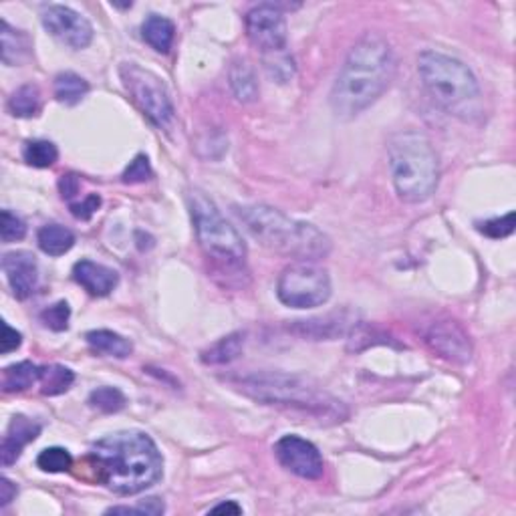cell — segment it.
<instances>
[{"label": "cell", "mask_w": 516, "mask_h": 516, "mask_svg": "<svg viewBox=\"0 0 516 516\" xmlns=\"http://www.w3.org/2000/svg\"><path fill=\"white\" fill-rule=\"evenodd\" d=\"M43 107L41 89L35 83L19 87L9 97V111L14 117H35Z\"/></svg>", "instance_id": "d4e9b609"}, {"label": "cell", "mask_w": 516, "mask_h": 516, "mask_svg": "<svg viewBox=\"0 0 516 516\" xmlns=\"http://www.w3.org/2000/svg\"><path fill=\"white\" fill-rule=\"evenodd\" d=\"M395 75L392 45L377 33L363 35L349 51L331 91V107L341 119H351L373 106Z\"/></svg>", "instance_id": "7a4b0ae2"}, {"label": "cell", "mask_w": 516, "mask_h": 516, "mask_svg": "<svg viewBox=\"0 0 516 516\" xmlns=\"http://www.w3.org/2000/svg\"><path fill=\"white\" fill-rule=\"evenodd\" d=\"M17 492H19V488H17V484H13L9 478H0V506H9L13 500H14V496H17Z\"/></svg>", "instance_id": "f35d334b"}, {"label": "cell", "mask_w": 516, "mask_h": 516, "mask_svg": "<svg viewBox=\"0 0 516 516\" xmlns=\"http://www.w3.org/2000/svg\"><path fill=\"white\" fill-rule=\"evenodd\" d=\"M152 176H154V172H152V165H149L148 156L140 154L133 157V162H130V165H127L122 180H123V184H144V182H148Z\"/></svg>", "instance_id": "d6a6232c"}, {"label": "cell", "mask_w": 516, "mask_h": 516, "mask_svg": "<svg viewBox=\"0 0 516 516\" xmlns=\"http://www.w3.org/2000/svg\"><path fill=\"white\" fill-rule=\"evenodd\" d=\"M275 456L284 470L299 476V478L317 480L321 478L325 472L321 452L317 450L315 444L295 434L283 436V438L275 444Z\"/></svg>", "instance_id": "8fae6325"}, {"label": "cell", "mask_w": 516, "mask_h": 516, "mask_svg": "<svg viewBox=\"0 0 516 516\" xmlns=\"http://www.w3.org/2000/svg\"><path fill=\"white\" fill-rule=\"evenodd\" d=\"M478 230L488 238H506L514 233V214L508 212L506 216L492 218L478 224Z\"/></svg>", "instance_id": "e575fe53"}, {"label": "cell", "mask_w": 516, "mask_h": 516, "mask_svg": "<svg viewBox=\"0 0 516 516\" xmlns=\"http://www.w3.org/2000/svg\"><path fill=\"white\" fill-rule=\"evenodd\" d=\"M244 25L250 43L258 47L265 55L284 51V45H287V19H284L281 4L263 3L252 6L246 13Z\"/></svg>", "instance_id": "30bf717a"}, {"label": "cell", "mask_w": 516, "mask_h": 516, "mask_svg": "<svg viewBox=\"0 0 516 516\" xmlns=\"http://www.w3.org/2000/svg\"><path fill=\"white\" fill-rule=\"evenodd\" d=\"M3 271L11 284L13 295L25 300L35 295L38 287V265L35 254L27 250H17L4 254Z\"/></svg>", "instance_id": "5bb4252c"}, {"label": "cell", "mask_w": 516, "mask_h": 516, "mask_svg": "<svg viewBox=\"0 0 516 516\" xmlns=\"http://www.w3.org/2000/svg\"><path fill=\"white\" fill-rule=\"evenodd\" d=\"M136 508L140 514H149V516H157L165 511V506L160 498H146L144 503H140Z\"/></svg>", "instance_id": "ab89813d"}, {"label": "cell", "mask_w": 516, "mask_h": 516, "mask_svg": "<svg viewBox=\"0 0 516 516\" xmlns=\"http://www.w3.org/2000/svg\"><path fill=\"white\" fill-rule=\"evenodd\" d=\"M101 198L99 194H87L81 202H71V214L79 220H89L99 210Z\"/></svg>", "instance_id": "d590c367"}, {"label": "cell", "mask_w": 516, "mask_h": 516, "mask_svg": "<svg viewBox=\"0 0 516 516\" xmlns=\"http://www.w3.org/2000/svg\"><path fill=\"white\" fill-rule=\"evenodd\" d=\"M188 204L198 242L206 257L216 263L220 273L241 271L246 260V244L238 230L222 216L218 206L202 190H192L188 194Z\"/></svg>", "instance_id": "52a82bcc"}, {"label": "cell", "mask_w": 516, "mask_h": 516, "mask_svg": "<svg viewBox=\"0 0 516 516\" xmlns=\"http://www.w3.org/2000/svg\"><path fill=\"white\" fill-rule=\"evenodd\" d=\"M141 37L157 53H168L176 37V25L162 14H149L141 25Z\"/></svg>", "instance_id": "44dd1931"}, {"label": "cell", "mask_w": 516, "mask_h": 516, "mask_svg": "<svg viewBox=\"0 0 516 516\" xmlns=\"http://www.w3.org/2000/svg\"><path fill=\"white\" fill-rule=\"evenodd\" d=\"M390 168L395 192L403 202L422 204L430 200L438 188V156L432 141L422 131H400L392 136Z\"/></svg>", "instance_id": "8992f818"}, {"label": "cell", "mask_w": 516, "mask_h": 516, "mask_svg": "<svg viewBox=\"0 0 516 516\" xmlns=\"http://www.w3.org/2000/svg\"><path fill=\"white\" fill-rule=\"evenodd\" d=\"M89 462L103 486L122 496L140 495L164 476L162 452L144 432H115L97 440Z\"/></svg>", "instance_id": "6da1fadb"}, {"label": "cell", "mask_w": 516, "mask_h": 516, "mask_svg": "<svg viewBox=\"0 0 516 516\" xmlns=\"http://www.w3.org/2000/svg\"><path fill=\"white\" fill-rule=\"evenodd\" d=\"M43 27L71 49H85L93 41V27L81 13L65 4H49L41 14Z\"/></svg>", "instance_id": "7c38bea8"}, {"label": "cell", "mask_w": 516, "mask_h": 516, "mask_svg": "<svg viewBox=\"0 0 516 516\" xmlns=\"http://www.w3.org/2000/svg\"><path fill=\"white\" fill-rule=\"evenodd\" d=\"M87 91H89V83L85 81L83 77H79L77 73H61L55 77V97L59 103H65V106H75V103L81 101Z\"/></svg>", "instance_id": "4316f807"}, {"label": "cell", "mask_w": 516, "mask_h": 516, "mask_svg": "<svg viewBox=\"0 0 516 516\" xmlns=\"http://www.w3.org/2000/svg\"><path fill=\"white\" fill-rule=\"evenodd\" d=\"M38 434H41V424H37L25 416H14L3 438V446H0V462H3V466H11L17 462L22 450H25V446H29L30 442H35Z\"/></svg>", "instance_id": "9a60e30c"}, {"label": "cell", "mask_w": 516, "mask_h": 516, "mask_svg": "<svg viewBox=\"0 0 516 516\" xmlns=\"http://www.w3.org/2000/svg\"><path fill=\"white\" fill-rule=\"evenodd\" d=\"M265 67L268 75L281 83H287L289 79L295 75V63H292V59L284 51L265 55Z\"/></svg>", "instance_id": "4dcf8cb0"}, {"label": "cell", "mask_w": 516, "mask_h": 516, "mask_svg": "<svg viewBox=\"0 0 516 516\" xmlns=\"http://www.w3.org/2000/svg\"><path fill=\"white\" fill-rule=\"evenodd\" d=\"M230 87L238 101L250 103L258 97V81L252 67L246 61H234L230 67Z\"/></svg>", "instance_id": "cb8c5ba5"}, {"label": "cell", "mask_w": 516, "mask_h": 516, "mask_svg": "<svg viewBox=\"0 0 516 516\" xmlns=\"http://www.w3.org/2000/svg\"><path fill=\"white\" fill-rule=\"evenodd\" d=\"M426 343L432 351L450 363L464 365L472 360V343L464 327L452 319L436 321L426 331Z\"/></svg>", "instance_id": "4fadbf2b"}, {"label": "cell", "mask_w": 516, "mask_h": 516, "mask_svg": "<svg viewBox=\"0 0 516 516\" xmlns=\"http://www.w3.org/2000/svg\"><path fill=\"white\" fill-rule=\"evenodd\" d=\"M27 234V224L19 218L17 214H13L11 210H3V224H0V236H3V242H17L22 241Z\"/></svg>", "instance_id": "836d02e7"}, {"label": "cell", "mask_w": 516, "mask_h": 516, "mask_svg": "<svg viewBox=\"0 0 516 516\" xmlns=\"http://www.w3.org/2000/svg\"><path fill=\"white\" fill-rule=\"evenodd\" d=\"M73 279L93 297H107L117 287L119 275L106 265L93 260H79L73 266Z\"/></svg>", "instance_id": "2e32d148"}, {"label": "cell", "mask_w": 516, "mask_h": 516, "mask_svg": "<svg viewBox=\"0 0 516 516\" xmlns=\"http://www.w3.org/2000/svg\"><path fill=\"white\" fill-rule=\"evenodd\" d=\"M69 319H71V309L65 303V300H59L51 307H47L41 313V323L47 329L51 331H67L69 327Z\"/></svg>", "instance_id": "1f68e13d"}, {"label": "cell", "mask_w": 516, "mask_h": 516, "mask_svg": "<svg viewBox=\"0 0 516 516\" xmlns=\"http://www.w3.org/2000/svg\"><path fill=\"white\" fill-rule=\"evenodd\" d=\"M0 27H3V30H0V37H3V63L6 67L22 65L29 59L30 49H33L29 35L13 29L6 21L0 22Z\"/></svg>", "instance_id": "ac0fdd59"}, {"label": "cell", "mask_w": 516, "mask_h": 516, "mask_svg": "<svg viewBox=\"0 0 516 516\" xmlns=\"http://www.w3.org/2000/svg\"><path fill=\"white\" fill-rule=\"evenodd\" d=\"M125 395L117 390V387H109L103 385L97 387V390L91 392L89 395V406L103 411V414H117L125 408Z\"/></svg>", "instance_id": "f1b7e54d"}, {"label": "cell", "mask_w": 516, "mask_h": 516, "mask_svg": "<svg viewBox=\"0 0 516 516\" xmlns=\"http://www.w3.org/2000/svg\"><path fill=\"white\" fill-rule=\"evenodd\" d=\"M25 162L29 165H33V168H51V165L57 162L59 157V149L57 146L53 144V141H47V140H35V141H29L25 146Z\"/></svg>", "instance_id": "83f0119b"}, {"label": "cell", "mask_w": 516, "mask_h": 516, "mask_svg": "<svg viewBox=\"0 0 516 516\" xmlns=\"http://www.w3.org/2000/svg\"><path fill=\"white\" fill-rule=\"evenodd\" d=\"M242 347L244 333H230V335L222 337L216 343L206 349V351H202L200 360L206 365H226L241 357Z\"/></svg>", "instance_id": "7402d4cb"}, {"label": "cell", "mask_w": 516, "mask_h": 516, "mask_svg": "<svg viewBox=\"0 0 516 516\" xmlns=\"http://www.w3.org/2000/svg\"><path fill=\"white\" fill-rule=\"evenodd\" d=\"M22 343V335L19 331H14L9 323H3V339H0V353L9 355L17 351Z\"/></svg>", "instance_id": "8d00e7d4"}, {"label": "cell", "mask_w": 516, "mask_h": 516, "mask_svg": "<svg viewBox=\"0 0 516 516\" xmlns=\"http://www.w3.org/2000/svg\"><path fill=\"white\" fill-rule=\"evenodd\" d=\"M37 242L41 250L49 257H61L69 252L75 244V234L61 224H47L37 234Z\"/></svg>", "instance_id": "603a6c76"}, {"label": "cell", "mask_w": 516, "mask_h": 516, "mask_svg": "<svg viewBox=\"0 0 516 516\" xmlns=\"http://www.w3.org/2000/svg\"><path fill=\"white\" fill-rule=\"evenodd\" d=\"M87 343L101 355L107 357H115V360H125L133 353V345L130 339H125L123 335H119L115 331L109 329H97V331H89L85 335Z\"/></svg>", "instance_id": "ffe728a7"}, {"label": "cell", "mask_w": 516, "mask_h": 516, "mask_svg": "<svg viewBox=\"0 0 516 516\" xmlns=\"http://www.w3.org/2000/svg\"><path fill=\"white\" fill-rule=\"evenodd\" d=\"M210 512L212 514H222V512H226V514H241L242 512V508L238 506L234 500H226V503H220L216 504L214 508H210Z\"/></svg>", "instance_id": "60d3db41"}, {"label": "cell", "mask_w": 516, "mask_h": 516, "mask_svg": "<svg viewBox=\"0 0 516 516\" xmlns=\"http://www.w3.org/2000/svg\"><path fill=\"white\" fill-rule=\"evenodd\" d=\"M75 381V373L65 365H45L41 368V393L43 395H61L71 390Z\"/></svg>", "instance_id": "484cf974"}, {"label": "cell", "mask_w": 516, "mask_h": 516, "mask_svg": "<svg viewBox=\"0 0 516 516\" xmlns=\"http://www.w3.org/2000/svg\"><path fill=\"white\" fill-rule=\"evenodd\" d=\"M37 466L41 468L43 472H51V474H59V472H67L71 466H73V458H71L69 452L65 448H47L37 458Z\"/></svg>", "instance_id": "f546056e"}, {"label": "cell", "mask_w": 516, "mask_h": 516, "mask_svg": "<svg viewBox=\"0 0 516 516\" xmlns=\"http://www.w3.org/2000/svg\"><path fill=\"white\" fill-rule=\"evenodd\" d=\"M418 71L426 91L450 115L464 122L480 117V87L462 61L438 51H424L418 57Z\"/></svg>", "instance_id": "5b68a950"}, {"label": "cell", "mask_w": 516, "mask_h": 516, "mask_svg": "<svg viewBox=\"0 0 516 516\" xmlns=\"http://www.w3.org/2000/svg\"><path fill=\"white\" fill-rule=\"evenodd\" d=\"M119 75L131 101L140 107L149 122L160 130H168L173 122V103L160 77L152 71L140 67L138 63H123Z\"/></svg>", "instance_id": "9c48e42d"}, {"label": "cell", "mask_w": 516, "mask_h": 516, "mask_svg": "<svg viewBox=\"0 0 516 516\" xmlns=\"http://www.w3.org/2000/svg\"><path fill=\"white\" fill-rule=\"evenodd\" d=\"M38 381H41V368L30 361H21L4 368L0 387H3L4 393H21L38 384Z\"/></svg>", "instance_id": "d6986e66"}, {"label": "cell", "mask_w": 516, "mask_h": 516, "mask_svg": "<svg viewBox=\"0 0 516 516\" xmlns=\"http://www.w3.org/2000/svg\"><path fill=\"white\" fill-rule=\"evenodd\" d=\"M79 188H81V182L75 176V173H65L59 180V192L63 196V200H73V198L79 194Z\"/></svg>", "instance_id": "74e56055"}, {"label": "cell", "mask_w": 516, "mask_h": 516, "mask_svg": "<svg viewBox=\"0 0 516 516\" xmlns=\"http://www.w3.org/2000/svg\"><path fill=\"white\" fill-rule=\"evenodd\" d=\"M355 325V319L349 317L347 311L343 313H333L325 317H315V319L309 321H297V325H292L291 331L297 333L300 337L307 339H335L339 335H345L347 331H351Z\"/></svg>", "instance_id": "e0dca14e"}, {"label": "cell", "mask_w": 516, "mask_h": 516, "mask_svg": "<svg viewBox=\"0 0 516 516\" xmlns=\"http://www.w3.org/2000/svg\"><path fill=\"white\" fill-rule=\"evenodd\" d=\"M276 297L292 309L321 307L331 297V276L327 268L313 260H299L289 265L276 283Z\"/></svg>", "instance_id": "ba28073f"}, {"label": "cell", "mask_w": 516, "mask_h": 516, "mask_svg": "<svg viewBox=\"0 0 516 516\" xmlns=\"http://www.w3.org/2000/svg\"><path fill=\"white\" fill-rule=\"evenodd\" d=\"M236 216L254 241L266 249L300 260L325 258L331 252V241L309 222L292 220L281 210L265 204L236 206Z\"/></svg>", "instance_id": "277c9868"}, {"label": "cell", "mask_w": 516, "mask_h": 516, "mask_svg": "<svg viewBox=\"0 0 516 516\" xmlns=\"http://www.w3.org/2000/svg\"><path fill=\"white\" fill-rule=\"evenodd\" d=\"M236 387L254 402L265 406H279L287 410L303 411L307 416L331 419V422H343L347 410L343 402L333 398L315 384V381L287 376V373H250L236 381Z\"/></svg>", "instance_id": "3957f363"}]
</instances>
